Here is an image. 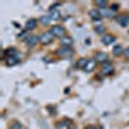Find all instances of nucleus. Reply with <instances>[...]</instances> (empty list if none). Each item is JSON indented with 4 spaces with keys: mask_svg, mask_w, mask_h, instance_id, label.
I'll return each mask as SVG.
<instances>
[{
    "mask_svg": "<svg viewBox=\"0 0 129 129\" xmlns=\"http://www.w3.org/2000/svg\"><path fill=\"white\" fill-rule=\"evenodd\" d=\"M53 38H54V35H53L50 31H47V32H44V34H41L39 36V41L43 45H48V44H50V43L53 41Z\"/></svg>",
    "mask_w": 129,
    "mask_h": 129,
    "instance_id": "obj_1",
    "label": "nucleus"
},
{
    "mask_svg": "<svg viewBox=\"0 0 129 129\" xmlns=\"http://www.w3.org/2000/svg\"><path fill=\"white\" fill-rule=\"evenodd\" d=\"M50 32L54 36H58V38H64V35H66V30H64L62 26L59 25H56V26H53L50 28Z\"/></svg>",
    "mask_w": 129,
    "mask_h": 129,
    "instance_id": "obj_2",
    "label": "nucleus"
},
{
    "mask_svg": "<svg viewBox=\"0 0 129 129\" xmlns=\"http://www.w3.org/2000/svg\"><path fill=\"white\" fill-rule=\"evenodd\" d=\"M94 59L97 61V62H100V63H106V62H109V57H107V54L105 52H98L95 54V57H94Z\"/></svg>",
    "mask_w": 129,
    "mask_h": 129,
    "instance_id": "obj_3",
    "label": "nucleus"
},
{
    "mask_svg": "<svg viewBox=\"0 0 129 129\" xmlns=\"http://www.w3.org/2000/svg\"><path fill=\"white\" fill-rule=\"evenodd\" d=\"M57 53H58V56H61V57H69V56L72 54V49L70 47H62Z\"/></svg>",
    "mask_w": 129,
    "mask_h": 129,
    "instance_id": "obj_4",
    "label": "nucleus"
},
{
    "mask_svg": "<svg viewBox=\"0 0 129 129\" xmlns=\"http://www.w3.org/2000/svg\"><path fill=\"white\" fill-rule=\"evenodd\" d=\"M112 72H114V67L110 62H106V63L102 64V74L103 75H110Z\"/></svg>",
    "mask_w": 129,
    "mask_h": 129,
    "instance_id": "obj_5",
    "label": "nucleus"
},
{
    "mask_svg": "<svg viewBox=\"0 0 129 129\" xmlns=\"http://www.w3.org/2000/svg\"><path fill=\"white\" fill-rule=\"evenodd\" d=\"M102 43H103L105 45H111V44H114V43H115V38L112 35L106 34V35L102 36Z\"/></svg>",
    "mask_w": 129,
    "mask_h": 129,
    "instance_id": "obj_6",
    "label": "nucleus"
},
{
    "mask_svg": "<svg viewBox=\"0 0 129 129\" xmlns=\"http://www.w3.org/2000/svg\"><path fill=\"white\" fill-rule=\"evenodd\" d=\"M25 41H26L27 47H34L36 43L39 41V38H38V36H34V35H30V36H27V38L25 39Z\"/></svg>",
    "mask_w": 129,
    "mask_h": 129,
    "instance_id": "obj_7",
    "label": "nucleus"
},
{
    "mask_svg": "<svg viewBox=\"0 0 129 129\" xmlns=\"http://www.w3.org/2000/svg\"><path fill=\"white\" fill-rule=\"evenodd\" d=\"M95 64H97V61L95 59H88V62H87V64H85L84 70L87 71V72H90V71H93L95 69Z\"/></svg>",
    "mask_w": 129,
    "mask_h": 129,
    "instance_id": "obj_8",
    "label": "nucleus"
},
{
    "mask_svg": "<svg viewBox=\"0 0 129 129\" xmlns=\"http://www.w3.org/2000/svg\"><path fill=\"white\" fill-rule=\"evenodd\" d=\"M36 25H38V21L34 19V18H31V19H28L27 22H26V25H25V30H26V31L34 30V28L36 27Z\"/></svg>",
    "mask_w": 129,
    "mask_h": 129,
    "instance_id": "obj_9",
    "label": "nucleus"
},
{
    "mask_svg": "<svg viewBox=\"0 0 129 129\" xmlns=\"http://www.w3.org/2000/svg\"><path fill=\"white\" fill-rule=\"evenodd\" d=\"M116 21L119 22V25H120L121 27H126V26L129 25V17H128V16H120V17L116 18Z\"/></svg>",
    "mask_w": 129,
    "mask_h": 129,
    "instance_id": "obj_10",
    "label": "nucleus"
},
{
    "mask_svg": "<svg viewBox=\"0 0 129 129\" xmlns=\"http://www.w3.org/2000/svg\"><path fill=\"white\" fill-rule=\"evenodd\" d=\"M100 13H101V17H103V18H111V17L114 16V12H111L110 8L100 9Z\"/></svg>",
    "mask_w": 129,
    "mask_h": 129,
    "instance_id": "obj_11",
    "label": "nucleus"
},
{
    "mask_svg": "<svg viewBox=\"0 0 129 129\" xmlns=\"http://www.w3.org/2000/svg\"><path fill=\"white\" fill-rule=\"evenodd\" d=\"M19 58V56H16V57H7V59H5V63L8 64V66H14L16 63H18V59Z\"/></svg>",
    "mask_w": 129,
    "mask_h": 129,
    "instance_id": "obj_12",
    "label": "nucleus"
},
{
    "mask_svg": "<svg viewBox=\"0 0 129 129\" xmlns=\"http://www.w3.org/2000/svg\"><path fill=\"white\" fill-rule=\"evenodd\" d=\"M89 17L93 19V21H100L102 17H101V13H100V10H90L89 12Z\"/></svg>",
    "mask_w": 129,
    "mask_h": 129,
    "instance_id": "obj_13",
    "label": "nucleus"
},
{
    "mask_svg": "<svg viewBox=\"0 0 129 129\" xmlns=\"http://www.w3.org/2000/svg\"><path fill=\"white\" fill-rule=\"evenodd\" d=\"M59 17H61V13L58 12L57 9L49 10V18H50V19H54V21H57V19H59Z\"/></svg>",
    "mask_w": 129,
    "mask_h": 129,
    "instance_id": "obj_14",
    "label": "nucleus"
},
{
    "mask_svg": "<svg viewBox=\"0 0 129 129\" xmlns=\"http://www.w3.org/2000/svg\"><path fill=\"white\" fill-rule=\"evenodd\" d=\"M61 44H62V47H71L72 45V39L69 38V36H64V38L61 39Z\"/></svg>",
    "mask_w": 129,
    "mask_h": 129,
    "instance_id": "obj_15",
    "label": "nucleus"
},
{
    "mask_svg": "<svg viewBox=\"0 0 129 129\" xmlns=\"http://www.w3.org/2000/svg\"><path fill=\"white\" fill-rule=\"evenodd\" d=\"M112 53H114V56H120L124 53V49L121 45H115L114 49H112Z\"/></svg>",
    "mask_w": 129,
    "mask_h": 129,
    "instance_id": "obj_16",
    "label": "nucleus"
},
{
    "mask_svg": "<svg viewBox=\"0 0 129 129\" xmlns=\"http://www.w3.org/2000/svg\"><path fill=\"white\" fill-rule=\"evenodd\" d=\"M4 53H5L8 57H16V56H17V50H16L14 48H8Z\"/></svg>",
    "mask_w": 129,
    "mask_h": 129,
    "instance_id": "obj_17",
    "label": "nucleus"
},
{
    "mask_svg": "<svg viewBox=\"0 0 129 129\" xmlns=\"http://www.w3.org/2000/svg\"><path fill=\"white\" fill-rule=\"evenodd\" d=\"M87 62H88V59H85V58L79 59V62H78V67H79V69H84V67H85V64H87Z\"/></svg>",
    "mask_w": 129,
    "mask_h": 129,
    "instance_id": "obj_18",
    "label": "nucleus"
},
{
    "mask_svg": "<svg viewBox=\"0 0 129 129\" xmlns=\"http://www.w3.org/2000/svg\"><path fill=\"white\" fill-rule=\"evenodd\" d=\"M10 129H22V124L18 123V121H14L10 124Z\"/></svg>",
    "mask_w": 129,
    "mask_h": 129,
    "instance_id": "obj_19",
    "label": "nucleus"
},
{
    "mask_svg": "<svg viewBox=\"0 0 129 129\" xmlns=\"http://www.w3.org/2000/svg\"><path fill=\"white\" fill-rule=\"evenodd\" d=\"M95 5L97 7H100V9H106V7H107V2H95Z\"/></svg>",
    "mask_w": 129,
    "mask_h": 129,
    "instance_id": "obj_20",
    "label": "nucleus"
},
{
    "mask_svg": "<svg viewBox=\"0 0 129 129\" xmlns=\"http://www.w3.org/2000/svg\"><path fill=\"white\" fill-rule=\"evenodd\" d=\"M50 21H52V19H50L49 17H41V19H40V22H41L43 25H48V23L50 22Z\"/></svg>",
    "mask_w": 129,
    "mask_h": 129,
    "instance_id": "obj_21",
    "label": "nucleus"
},
{
    "mask_svg": "<svg viewBox=\"0 0 129 129\" xmlns=\"http://www.w3.org/2000/svg\"><path fill=\"white\" fill-rule=\"evenodd\" d=\"M117 9H119V5H117V4H112V5L110 7V10H111V12H114V13L116 12Z\"/></svg>",
    "mask_w": 129,
    "mask_h": 129,
    "instance_id": "obj_22",
    "label": "nucleus"
},
{
    "mask_svg": "<svg viewBox=\"0 0 129 129\" xmlns=\"http://www.w3.org/2000/svg\"><path fill=\"white\" fill-rule=\"evenodd\" d=\"M123 54H124V56H125V57H126V58L129 59V48L124 49V53H123Z\"/></svg>",
    "mask_w": 129,
    "mask_h": 129,
    "instance_id": "obj_23",
    "label": "nucleus"
},
{
    "mask_svg": "<svg viewBox=\"0 0 129 129\" xmlns=\"http://www.w3.org/2000/svg\"><path fill=\"white\" fill-rule=\"evenodd\" d=\"M103 30H105V28H103V27H100V26L95 27V32H102Z\"/></svg>",
    "mask_w": 129,
    "mask_h": 129,
    "instance_id": "obj_24",
    "label": "nucleus"
},
{
    "mask_svg": "<svg viewBox=\"0 0 129 129\" xmlns=\"http://www.w3.org/2000/svg\"><path fill=\"white\" fill-rule=\"evenodd\" d=\"M85 129H98V128H95V126H93V125H89V126H87Z\"/></svg>",
    "mask_w": 129,
    "mask_h": 129,
    "instance_id": "obj_25",
    "label": "nucleus"
}]
</instances>
